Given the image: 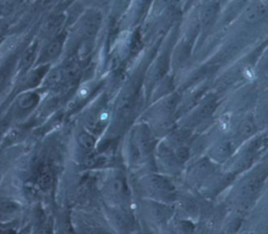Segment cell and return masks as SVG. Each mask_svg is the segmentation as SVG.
<instances>
[{
	"instance_id": "6da1fadb",
	"label": "cell",
	"mask_w": 268,
	"mask_h": 234,
	"mask_svg": "<svg viewBox=\"0 0 268 234\" xmlns=\"http://www.w3.org/2000/svg\"><path fill=\"white\" fill-rule=\"evenodd\" d=\"M262 11H265V8H261L260 6H256V5L250 7V8H247L246 19L250 22H256L263 16Z\"/></svg>"
},
{
	"instance_id": "7a4b0ae2",
	"label": "cell",
	"mask_w": 268,
	"mask_h": 234,
	"mask_svg": "<svg viewBox=\"0 0 268 234\" xmlns=\"http://www.w3.org/2000/svg\"><path fill=\"white\" fill-rule=\"evenodd\" d=\"M37 99H38V97L36 94L26 93L19 98L18 103H19V106H20L22 109H28L36 104Z\"/></svg>"
},
{
	"instance_id": "3957f363",
	"label": "cell",
	"mask_w": 268,
	"mask_h": 234,
	"mask_svg": "<svg viewBox=\"0 0 268 234\" xmlns=\"http://www.w3.org/2000/svg\"><path fill=\"white\" fill-rule=\"evenodd\" d=\"M51 182H52L51 172H49L48 169L46 168L41 169L40 174H39L38 176V184L42 188H47L49 185H51Z\"/></svg>"
},
{
	"instance_id": "277c9868",
	"label": "cell",
	"mask_w": 268,
	"mask_h": 234,
	"mask_svg": "<svg viewBox=\"0 0 268 234\" xmlns=\"http://www.w3.org/2000/svg\"><path fill=\"white\" fill-rule=\"evenodd\" d=\"M61 50V42L60 41H54L47 46L45 49V58L52 59L55 58Z\"/></svg>"
},
{
	"instance_id": "5b68a950",
	"label": "cell",
	"mask_w": 268,
	"mask_h": 234,
	"mask_svg": "<svg viewBox=\"0 0 268 234\" xmlns=\"http://www.w3.org/2000/svg\"><path fill=\"white\" fill-rule=\"evenodd\" d=\"M17 209V205L14 202L0 201V216H6Z\"/></svg>"
},
{
	"instance_id": "8992f818",
	"label": "cell",
	"mask_w": 268,
	"mask_h": 234,
	"mask_svg": "<svg viewBox=\"0 0 268 234\" xmlns=\"http://www.w3.org/2000/svg\"><path fill=\"white\" fill-rule=\"evenodd\" d=\"M79 142H80V145L83 148H85L87 150H90L94 146V138L87 133H83L79 136Z\"/></svg>"
},
{
	"instance_id": "52a82bcc",
	"label": "cell",
	"mask_w": 268,
	"mask_h": 234,
	"mask_svg": "<svg viewBox=\"0 0 268 234\" xmlns=\"http://www.w3.org/2000/svg\"><path fill=\"white\" fill-rule=\"evenodd\" d=\"M35 55H36V48L34 46L31 47V48H28L26 50L23 58H22V63H21L23 68H27L29 65L32 64L33 60L35 58Z\"/></svg>"
},
{
	"instance_id": "ba28073f",
	"label": "cell",
	"mask_w": 268,
	"mask_h": 234,
	"mask_svg": "<svg viewBox=\"0 0 268 234\" xmlns=\"http://www.w3.org/2000/svg\"><path fill=\"white\" fill-rule=\"evenodd\" d=\"M16 0H0V8L1 9H7L11 7L14 3H15Z\"/></svg>"
},
{
	"instance_id": "9c48e42d",
	"label": "cell",
	"mask_w": 268,
	"mask_h": 234,
	"mask_svg": "<svg viewBox=\"0 0 268 234\" xmlns=\"http://www.w3.org/2000/svg\"><path fill=\"white\" fill-rule=\"evenodd\" d=\"M177 156H178V158H179L180 160L184 161L188 157V152L186 151V149H183V148L182 149H179V150L177 151Z\"/></svg>"
},
{
	"instance_id": "30bf717a",
	"label": "cell",
	"mask_w": 268,
	"mask_h": 234,
	"mask_svg": "<svg viewBox=\"0 0 268 234\" xmlns=\"http://www.w3.org/2000/svg\"><path fill=\"white\" fill-rule=\"evenodd\" d=\"M252 124L251 123H245L244 125H242V128H241V132H242V134L244 135H248V134H251V132H252Z\"/></svg>"
},
{
	"instance_id": "8fae6325",
	"label": "cell",
	"mask_w": 268,
	"mask_h": 234,
	"mask_svg": "<svg viewBox=\"0 0 268 234\" xmlns=\"http://www.w3.org/2000/svg\"><path fill=\"white\" fill-rule=\"evenodd\" d=\"M227 154V148L225 146H220L217 149V155L220 157H224Z\"/></svg>"
},
{
	"instance_id": "7c38bea8",
	"label": "cell",
	"mask_w": 268,
	"mask_h": 234,
	"mask_svg": "<svg viewBox=\"0 0 268 234\" xmlns=\"http://www.w3.org/2000/svg\"><path fill=\"white\" fill-rule=\"evenodd\" d=\"M6 78V73L5 71H0V90L2 89Z\"/></svg>"
},
{
	"instance_id": "4fadbf2b",
	"label": "cell",
	"mask_w": 268,
	"mask_h": 234,
	"mask_svg": "<svg viewBox=\"0 0 268 234\" xmlns=\"http://www.w3.org/2000/svg\"><path fill=\"white\" fill-rule=\"evenodd\" d=\"M123 185H122V182L121 181H118V180H115L113 182V190L114 192H118V191H121Z\"/></svg>"
}]
</instances>
